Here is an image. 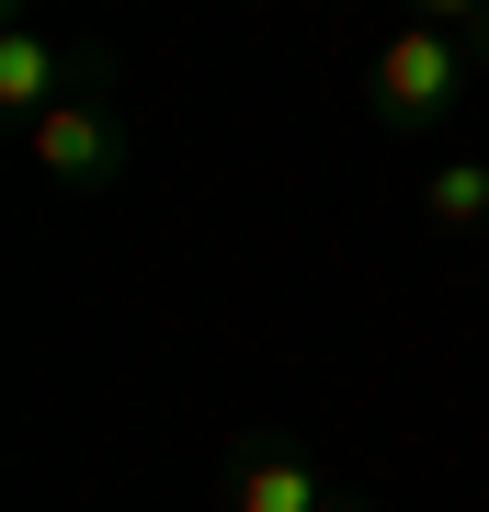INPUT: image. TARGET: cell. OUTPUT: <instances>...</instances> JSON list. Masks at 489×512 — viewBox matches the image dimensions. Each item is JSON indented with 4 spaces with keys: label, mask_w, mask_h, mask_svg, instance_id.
Listing matches in <instances>:
<instances>
[{
    "label": "cell",
    "mask_w": 489,
    "mask_h": 512,
    "mask_svg": "<svg viewBox=\"0 0 489 512\" xmlns=\"http://www.w3.org/2000/svg\"><path fill=\"white\" fill-rule=\"evenodd\" d=\"M103 69H114L103 46H57L35 12L0 23V114H12V126H35V114L69 103V92H103Z\"/></svg>",
    "instance_id": "4"
},
{
    "label": "cell",
    "mask_w": 489,
    "mask_h": 512,
    "mask_svg": "<svg viewBox=\"0 0 489 512\" xmlns=\"http://www.w3.org/2000/svg\"><path fill=\"white\" fill-rule=\"evenodd\" d=\"M421 23H455L467 35V57H478V80H489V0H410Z\"/></svg>",
    "instance_id": "6"
},
{
    "label": "cell",
    "mask_w": 489,
    "mask_h": 512,
    "mask_svg": "<svg viewBox=\"0 0 489 512\" xmlns=\"http://www.w3.org/2000/svg\"><path fill=\"white\" fill-rule=\"evenodd\" d=\"M467 80H478V57H467V35L455 23H399L376 57H364V114H376V137H399V148H421L444 126L455 103H467Z\"/></svg>",
    "instance_id": "1"
},
{
    "label": "cell",
    "mask_w": 489,
    "mask_h": 512,
    "mask_svg": "<svg viewBox=\"0 0 489 512\" xmlns=\"http://www.w3.org/2000/svg\"><path fill=\"white\" fill-rule=\"evenodd\" d=\"M23 148H35V171H46L57 194H114L126 160H137V126L103 92H69V103H46L35 126H23Z\"/></svg>",
    "instance_id": "3"
},
{
    "label": "cell",
    "mask_w": 489,
    "mask_h": 512,
    "mask_svg": "<svg viewBox=\"0 0 489 512\" xmlns=\"http://www.w3.org/2000/svg\"><path fill=\"white\" fill-rule=\"evenodd\" d=\"M12 12H35V0H12Z\"/></svg>",
    "instance_id": "7"
},
{
    "label": "cell",
    "mask_w": 489,
    "mask_h": 512,
    "mask_svg": "<svg viewBox=\"0 0 489 512\" xmlns=\"http://www.w3.org/2000/svg\"><path fill=\"white\" fill-rule=\"evenodd\" d=\"M217 501H228V512H376L342 467L296 456L285 433H239V444H217Z\"/></svg>",
    "instance_id": "2"
},
{
    "label": "cell",
    "mask_w": 489,
    "mask_h": 512,
    "mask_svg": "<svg viewBox=\"0 0 489 512\" xmlns=\"http://www.w3.org/2000/svg\"><path fill=\"white\" fill-rule=\"evenodd\" d=\"M421 217L444 239H489V160H433L421 171Z\"/></svg>",
    "instance_id": "5"
}]
</instances>
